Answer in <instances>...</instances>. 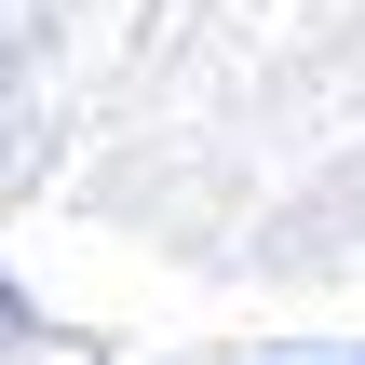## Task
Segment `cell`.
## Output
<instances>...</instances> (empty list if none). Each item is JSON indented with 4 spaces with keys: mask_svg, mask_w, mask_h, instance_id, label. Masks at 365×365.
<instances>
[{
    "mask_svg": "<svg viewBox=\"0 0 365 365\" xmlns=\"http://www.w3.org/2000/svg\"><path fill=\"white\" fill-rule=\"evenodd\" d=\"M0 352H14V298H0Z\"/></svg>",
    "mask_w": 365,
    "mask_h": 365,
    "instance_id": "1",
    "label": "cell"
}]
</instances>
